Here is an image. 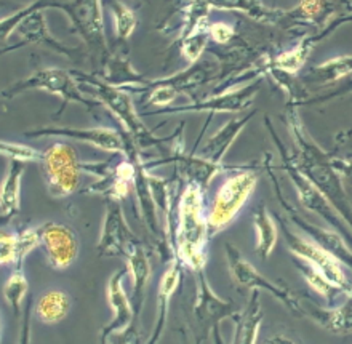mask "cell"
Wrapping results in <instances>:
<instances>
[{"instance_id":"obj_9","label":"cell","mask_w":352,"mask_h":344,"mask_svg":"<svg viewBox=\"0 0 352 344\" xmlns=\"http://www.w3.org/2000/svg\"><path fill=\"white\" fill-rule=\"evenodd\" d=\"M43 183L50 197L63 200L74 195L82 183V160L71 142L55 141L43 151L41 164Z\"/></svg>"},{"instance_id":"obj_20","label":"cell","mask_w":352,"mask_h":344,"mask_svg":"<svg viewBox=\"0 0 352 344\" xmlns=\"http://www.w3.org/2000/svg\"><path fill=\"white\" fill-rule=\"evenodd\" d=\"M124 261L131 280L130 299L131 304H133L136 317H140L146 301V290H148L149 280L153 277V266H151L149 255L146 253L144 245L140 240L131 245Z\"/></svg>"},{"instance_id":"obj_4","label":"cell","mask_w":352,"mask_h":344,"mask_svg":"<svg viewBox=\"0 0 352 344\" xmlns=\"http://www.w3.org/2000/svg\"><path fill=\"white\" fill-rule=\"evenodd\" d=\"M264 124H266L269 135H271L272 141L276 142L278 152H280L282 169L288 175V180H290L293 188H295L301 205L305 206L306 210H309L311 213H314L317 216H320L322 219H325V223L329 224V228L336 230L340 235H343L346 242L352 247V230L349 226L346 224V221L341 218L338 210H336L333 204L325 197L324 193H322V191L317 188V186L312 183L305 173H302L301 169L296 164L295 155L287 151V147L280 140V136H278L277 131L272 129L271 119H269L267 116L264 117Z\"/></svg>"},{"instance_id":"obj_5","label":"cell","mask_w":352,"mask_h":344,"mask_svg":"<svg viewBox=\"0 0 352 344\" xmlns=\"http://www.w3.org/2000/svg\"><path fill=\"white\" fill-rule=\"evenodd\" d=\"M43 10L45 8H43L42 2H31L26 8L19 10V12L10 14L7 18H2V21H0L2 42H8L10 36H13V34L18 36V42L3 53L26 45H43L63 56L69 58L74 63H79L80 48L66 45V43L52 36L50 29L47 26V18Z\"/></svg>"},{"instance_id":"obj_34","label":"cell","mask_w":352,"mask_h":344,"mask_svg":"<svg viewBox=\"0 0 352 344\" xmlns=\"http://www.w3.org/2000/svg\"><path fill=\"white\" fill-rule=\"evenodd\" d=\"M0 152L3 157L10 159V162H21V164H31V162L41 164L43 157V151H38L36 147L5 140L0 142Z\"/></svg>"},{"instance_id":"obj_17","label":"cell","mask_w":352,"mask_h":344,"mask_svg":"<svg viewBox=\"0 0 352 344\" xmlns=\"http://www.w3.org/2000/svg\"><path fill=\"white\" fill-rule=\"evenodd\" d=\"M138 242L133 230L130 229L120 202H107L102 216L100 237H98L96 252L101 258L122 257L125 258L131 245Z\"/></svg>"},{"instance_id":"obj_11","label":"cell","mask_w":352,"mask_h":344,"mask_svg":"<svg viewBox=\"0 0 352 344\" xmlns=\"http://www.w3.org/2000/svg\"><path fill=\"white\" fill-rule=\"evenodd\" d=\"M271 160H272L271 154L264 155L263 166L267 170V175H269V178H271V183H272L274 194H276L278 204L282 205L283 211H285L288 223L296 226V229H300V233L305 235V237L311 239L312 242H316L317 245H320L322 248H325L327 252L333 255L335 258H338L346 268H349L352 271V247L351 245L346 242V239L343 237V235H340L336 230L330 229V228H322V226L312 223L311 219H307L305 215H301L300 211H298L296 206H293L290 202H288V200L285 199V194H283L280 181H278L276 173H274Z\"/></svg>"},{"instance_id":"obj_37","label":"cell","mask_w":352,"mask_h":344,"mask_svg":"<svg viewBox=\"0 0 352 344\" xmlns=\"http://www.w3.org/2000/svg\"><path fill=\"white\" fill-rule=\"evenodd\" d=\"M41 228H26L18 230V263H24L26 258L37 247H41Z\"/></svg>"},{"instance_id":"obj_12","label":"cell","mask_w":352,"mask_h":344,"mask_svg":"<svg viewBox=\"0 0 352 344\" xmlns=\"http://www.w3.org/2000/svg\"><path fill=\"white\" fill-rule=\"evenodd\" d=\"M224 255H226V263L229 274L234 285L239 290H247V292H266L277 298L288 311L295 316L305 317L302 312V301L292 292L285 285L269 280L266 275H263L248 259L243 258L236 245L226 242L224 245Z\"/></svg>"},{"instance_id":"obj_31","label":"cell","mask_w":352,"mask_h":344,"mask_svg":"<svg viewBox=\"0 0 352 344\" xmlns=\"http://www.w3.org/2000/svg\"><path fill=\"white\" fill-rule=\"evenodd\" d=\"M29 282L24 272V263H18L12 268V274L8 275L7 282L3 285V298L8 303V306L13 309V312L18 314L24 309L23 304L28 301Z\"/></svg>"},{"instance_id":"obj_16","label":"cell","mask_w":352,"mask_h":344,"mask_svg":"<svg viewBox=\"0 0 352 344\" xmlns=\"http://www.w3.org/2000/svg\"><path fill=\"white\" fill-rule=\"evenodd\" d=\"M41 228V247L45 263L55 271H65L77 261L80 252L79 235L69 224L48 221Z\"/></svg>"},{"instance_id":"obj_25","label":"cell","mask_w":352,"mask_h":344,"mask_svg":"<svg viewBox=\"0 0 352 344\" xmlns=\"http://www.w3.org/2000/svg\"><path fill=\"white\" fill-rule=\"evenodd\" d=\"M236 327L231 344H256L263 323V308L260 292H252L247 306L234 317Z\"/></svg>"},{"instance_id":"obj_28","label":"cell","mask_w":352,"mask_h":344,"mask_svg":"<svg viewBox=\"0 0 352 344\" xmlns=\"http://www.w3.org/2000/svg\"><path fill=\"white\" fill-rule=\"evenodd\" d=\"M348 76H352V55L336 56L331 60L312 66L305 76L302 83L314 87H329L338 80H343Z\"/></svg>"},{"instance_id":"obj_3","label":"cell","mask_w":352,"mask_h":344,"mask_svg":"<svg viewBox=\"0 0 352 344\" xmlns=\"http://www.w3.org/2000/svg\"><path fill=\"white\" fill-rule=\"evenodd\" d=\"M72 76L79 82L82 92L87 96L95 100L98 105L104 106L111 116L119 122L124 129V133L135 142L140 149H148V147L160 146L172 136L168 138H157L153 130L148 129L141 119L138 111H136L135 103L131 96L125 90L112 87L100 78L96 74H85L80 71H72Z\"/></svg>"},{"instance_id":"obj_45","label":"cell","mask_w":352,"mask_h":344,"mask_svg":"<svg viewBox=\"0 0 352 344\" xmlns=\"http://www.w3.org/2000/svg\"><path fill=\"white\" fill-rule=\"evenodd\" d=\"M213 340H214V344H223V340H221V335H219V327H217L213 330Z\"/></svg>"},{"instance_id":"obj_1","label":"cell","mask_w":352,"mask_h":344,"mask_svg":"<svg viewBox=\"0 0 352 344\" xmlns=\"http://www.w3.org/2000/svg\"><path fill=\"white\" fill-rule=\"evenodd\" d=\"M207 189L197 183H184L181 189L173 234V255L194 275L204 272L208 263L210 235Z\"/></svg>"},{"instance_id":"obj_42","label":"cell","mask_w":352,"mask_h":344,"mask_svg":"<svg viewBox=\"0 0 352 344\" xmlns=\"http://www.w3.org/2000/svg\"><path fill=\"white\" fill-rule=\"evenodd\" d=\"M331 166L338 171L341 178L348 181L352 188V154L344 157L331 154Z\"/></svg>"},{"instance_id":"obj_21","label":"cell","mask_w":352,"mask_h":344,"mask_svg":"<svg viewBox=\"0 0 352 344\" xmlns=\"http://www.w3.org/2000/svg\"><path fill=\"white\" fill-rule=\"evenodd\" d=\"M256 112H248V114H239L232 117L231 120H228L226 124L219 127V129L214 131V133L208 138L207 142L202 146L197 154L204 159H207L214 165H224L223 160L226 157L228 151L231 149L234 142L242 133L243 129L248 125L253 117H255ZM195 152V151H194Z\"/></svg>"},{"instance_id":"obj_18","label":"cell","mask_w":352,"mask_h":344,"mask_svg":"<svg viewBox=\"0 0 352 344\" xmlns=\"http://www.w3.org/2000/svg\"><path fill=\"white\" fill-rule=\"evenodd\" d=\"M126 274H129L126 268L119 269V271H116L111 275L109 280H107L106 297L112 311V319L107 325L101 328V344H107V340H109L112 333L124 330V328L129 327L135 319H140L136 317L131 299L125 292L124 279Z\"/></svg>"},{"instance_id":"obj_26","label":"cell","mask_w":352,"mask_h":344,"mask_svg":"<svg viewBox=\"0 0 352 344\" xmlns=\"http://www.w3.org/2000/svg\"><path fill=\"white\" fill-rule=\"evenodd\" d=\"M26 171V164L10 162L8 171L0 188V216L2 221L8 223L21 208V181Z\"/></svg>"},{"instance_id":"obj_43","label":"cell","mask_w":352,"mask_h":344,"mask_svg":"<svg viewBox=\"0 0 352 344\" xmlns=\"http://www.w3.org/2000/svg\"><path fill=\"white\" fill-rule=\"evenodd\" d=\"M263 344H296V343L285 335H274V336H269L267 340H264Z\"/></svg>"},{"instance_id":"obj_39","label":"cell","mask_w":352,"mask_h":344,"mask_svg":"<svg viewBox=\"0 0 352 344\" xmlns=\"http://www.w3.org/2000/svg\"><path fill=\"white\" fill-rule=\"evenodd\" d=\"M210 41L218 45H228L229 42L236 39V26L226 21H213L208 26Z\"/></svg>"},{"instance_id":"obj_22","label":"cell","mask_w":352,"mask_h":344,"mask_svg":"<svg viewBox=\"0 0 352 344\" xmlns=\"http://www.w3.org/2000/svg\"><path fill=\"white\" fill-rule=\"evenodd\" d=\"M302 312H305V317L311 319L317 325L335 335L352 333V298L344 297V301L340 306L336 304V306L320 308L306 297L302 301Z\"/></svg>"},{"instance_id":"obj_10","label":"cell","mask_w":352,"mask_h":344,"mask_svg":"<svg viewBox=\"0 0 352 344\" xmlns=\"http://www.w3.org/2000/svg\"><path fill=\"white\" fill-rule=\"evenodd\" d=\"M274 218L278 223V229H280L287 248L290 250L293 258L311 264L330 283L338 287L346 298H352V282L344 272V264L338 258H335L333 255L327 252L325 248H322L320 245L312 242L311 239L305 237L298 230L292 229V224L288 223V219H285L283 215L276 213Z\"/></svg>"},{"instance_id":"obj_35","label":"cell","mask_w":352,"mask_h":344,"mask_svg":"<svg viewBox=\"0 0 352 344\" xmlns=\"http://www.w3.org/2000/svg\"><path fill=\"white\" fill-rule=\"evenodd\" d=\"M210 26V24H208ZM210 42V36H208V28L207 29H200V31L190 34V36L181 39L179 45H181V55L184 56L186 61L190 63V66L199 63L202 53L207 50Z\"/></svg>"},{"instance_id":"obj_38","label":"cell","mask_w":352,"mask_h":344,"mask_svg":"<svg viewBox=\"0 0 352 344\" xmlns=\"http://www.w3.org/2000/svg\"><path fill=\"white\" fill-rule=\"evenodd\" d=\"M107 344H146L143 343V333L140 328V319H135L124 330L112 333Z\"/></svg>"},{"instance_id":"obj_2","label":"cell","mask_w":352,"mask_h":344,"mask_svg":"<svg viewBox=\"0 0 352 344\" xmlns=\"http://www.w3.org/2000/svg\"><path fill=\"white\" fill-rule=\"evenodd\" d=\"M298 107L300 106L296 103H288L285 111L287 124L290 127V133L296 146V154H293L296 164L302 173L333 204L341 218L346 221V224L352 230V205L344 191L343 178L331 166L330 152L322 149L305 130L300 114H298Z\"/></svg>"},{"instance_id":"obj_15","label":"cell","mask_w":352,"mask_h":344,"mask_svg":"<svg viewBox=\"0 0 352 344\" xmlns=\"http://www.w3.org/2000/svg\"><path fill=\"white\" fill-rule=\"evenodd\" d=\"M263 77L245 83L241 88H231V90L210 95L204 100H192L188 105L172 106L167 109L149 111L148 116L154 114H179V112H207V114H221V112H243L253 103V98L261 90Z\"/></svg>"},{"instance_id":"obj_7","label":"cell","mask_w":352,"mask_h":344,"mask_svg":"<svg viewBox=\"0 0 352 344\" xmlns=\"http://www.w3.org/2000/svg\"><path fill=\"white\" fill-rule=\"evenodd\" d=\"M43 92L48 95L60 96L61 98V107L56 112V119H60L63 112L71 103L84 106L88 112H91L96 106H100L93 98L87 96L72 76V71H66L61 67H41L28 77L21 78V80L14 82L13 85L3 88L2 98L3 100H13L18 95H23L26 92Z\"/></svg>"},{"instance_id":"obj_19","label":"cell","mask_w":352,"mask_h":344,"mask_svg":"<svg viewBox=\"0 0 352 344\" xmlns=\"http://www.w3.org/2000/svg\"><path fill=\"white\" fill-rule=\"evenodd\" d=\"M349 21H352V17H343L331 23L329 28L324 29V31L305 36L295 47H292L290 50H283L280 53H277L276 56H272L271 67L274 71H278L282 74H287V76L295 77L296 74L300 72V69L305 66V63L307 61V58H309L312 50L317 47V43L324 41V39H327V36L333 34L340 26H343L344 23H349Z\"/></svg>"},{"instance_id":"obj_32","label":"cell","mask_w":352,"mask_h":344,"mask_svg":"<svg viewBox=\"0 0 352 344\" xmlns=\"http://www.w3.org/2000/svg\"><path fill=\"white\" fill-rule=\"evenodd\" d=\"M295 266L298 269V272L302 275V279L306 280V283L309 285L316 293H319L322 298H325V301L329 303V306H336L338 298L344 297L343 292H341L338 287H335L333 283H330L329 280L317 271V269L312 268L311 264L295 258Z\"/></svg>"},{"instance_id":"obj_27","label":"cell","mask_w":352,"mask_h":344,"mask_svg":"<svg viewBox=\"0 0 352 344\" xmlns=\"http://www.w3.org/2000/svg\"><path fill=\"white\" fill-rule=\"evenodd\" d=\"M72 308L71 294L65 290H48L34 304V316L45 325H55L69 316Z\"/></svg>"},{"instance_id":"obj_6","label":"cell","mask_w":352,"mask_h":344,"mask_svg":"<svg viewBox=\"0 0 352 344\" xmlns=\"http://www.w3.org/2000/svg\"><path fill=\"white\" fill-rule=\"evenodd\" d=\"M43 8H58L69 18L72 31L79 34L85 50L96 67V74L106 65L111 52L104 31V14L100 0H67V2H42Z\"/></svg>"},{"instance_id":"obj_41","label":"cell","mask_w":352,"mask_h":344,"mask_svg":"<svg viewBox=\"0 0 352 344\" xmlns=\"http://www.w3.org/2000/svg\"><path fill=\"white\" fill-rule=\"evenodd\" d=\"M34 311L32 297L28 298L26 306L23 311V322H21V335H19L18 344H32V327H31V316Z\"/></svg>"},{"instance_id":"obj_24","label":"cell","mask_w":352,"mask_h":344,"mask_svg":"<svg viewBox=\"0 0 352 344\" xmlns=\"http://www.w3.org/2000/svg\"><path fill=\"white\" fill-rule=\"evenodd\" d=\"M181 275H183V266H181L178 259L173 258L164 271L162 277H160L157 290V316H155L153 332H151V336L146 344H157L162 338V333L167 327L172 298L181 283Z\"/></svg>"},{"instance_id":"obj_14","label":"cell","mask_w":352,"mask_h":344,"mask_svg":"<svg viewBox=\"0 0 352 344\" xmlns=\"http://www.w3.org/2000/svg\"><path fill=\"white\" fill-rule=\"evenodd\" d=\"M28 138H61V140H72L85 142L88 146L96 147L102 152H109L111 155H125L126 154V135L124 131L107 127H91V129H82V127H37L24 133Z\"/></svg>"},{"instance_id":"obj_13","label":"cell","mask_w":352,"mask_h":344,"mask_svg":"<svg viewBox=\"0 0 352 344\" xmlns=\"http://www.w3.org/2000/svg\"><path fill=\"white\" fill-rule=\"evenodd\" d=\"M241 312L231 299H224L214 293V290L208 282L207 274H195V297L192 303V314L200 332L199 343L207 340L210 333L219 327L224 319L236 317Z\"/></svg>"},{"instance_id":"obj_36","label":"cell","mask_w":352,"mask_h":344,"mask_svg":"<svg viewBox=\"0 0 352 344\" xmlns=\"http://www.w3.org/2000/svg\"><path fill=\"white\" fill-rule=\"evenodd\" d=\"M0 264L5 268L18 264V230L2 229L0 235Z\"/></svg>"},{"instance_id":"obj_30","label":"cell","mask_w":352,"mask_h":344,"mask_svg":"<svg viewBox=\"0 0 352 344\" xmlns=\"http://www.w3.org/2000/svg\"><path fill=\"white\" fill-rule=\"evenodd\" d=\"M212 7L228 12H239L247 14L261 24H278L285 13V10L267 7L264 2H212Z\"/></svg>"},{"instance_id":"obj_40","label":"cell","mask_w":352,"mask_h":344,"mask_svg":"<svg viewBox=\"0 0 352 344\" xmlns=\"http://www.w3.org/2000/svg\"><path fill=\"white\" fill-rule=\"evenodd\" d=\"M352 93V78L348 82H344L343 85L336 88V90H331L329 93H325V95L322 96H316V98H306V101L302 103L301 106H307V105H319V103H329L331 100H336V98H341V96H346Z\"/></svg>"},{"instance_id":"obj_33","label":"cell","mask_w":352,"mask_h":344,"mask_svg":"<svg viewBox=\"0 0 352 344\" xmlns=\"http://www.w3.org/2000/svg\"><path fill=\"white\" fill-rule=\"evenodd\" d=\"M107 8L111 10L114 32L119 42H126L138 26V17L133 8H130L125 2H107Z\"/></svg>"},{"instance_id":"obj_23","label":"cell","mask_w":352,"mask_h":344,"mask_svg":"<svg viewBox=\"0 0 352 344\" xmlns=\"http://www.w3.org/2000/svg\"><path fill=\"white\" fill-rule=\"evenodd\" d=\"M96 76L102 78L106 83H109V85L125 90L126 93H140V90H143L149 83V78L136 72V69L124 52H111L106 65L102 66Z\"/></svg>"},{"instance_id":"obj_8","label":"cell","mask_w":352,"mask_h":344,"mask_svg":"<svg viewBox=\"0 0 352 344\" xmlns=\"http://www.w3.org/2000/svg\"><path fill=\"white\" fill-rule=\"evenodd\" d=\"M258 184V173L252 166H232L213 195L212 205L208 206L210 235L214 237L241 213L243 205L255 193Z\"/></svg>"},{"instance_id":"obj_29","label":"cell","mask_w":352,"mask_h":344,"mask_svg":"<svg viewBox=\"0 0 352 344\" xmlns=\"http://www.w3.org/2000/svg\"><path fill=\"white\" fill-rule=\"evenodd\" d=\"M252 221L256 234L255 252L261 259H267L272 255L274 248H276L280 229L277 228L276 218H274L271 211H269L266 204L258 205L256 208L253 210Z\"/></svg>"},{"instance_id":"obj_44","label":"cell","mask_w":352,"mask_h":344,"mask_svg":"<svg viewBox=\"0 0 352 344\" xmlns=\"http://www.w3.org/2000/svg\"><path fill=\"white\" fill-rule=\"evenodd\" d=\"M181 344H192L188 330H181Z\"/></svg>"}]
</instances>
